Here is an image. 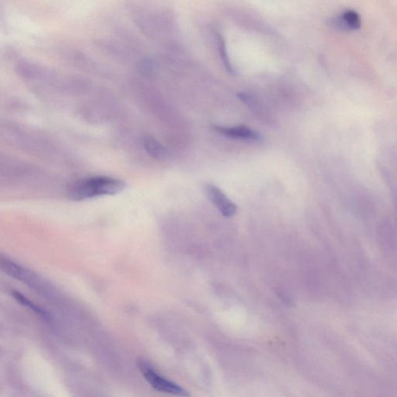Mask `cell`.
<instances>
[{
    "mask_svg": "<svg viewBox=\"0 0 397 397\" xmlns=\"http://www.w3.org/2000/svg\"><path fill=\"white\" fill-rule=\"evenodd\" d=\"M214 130L222 135L231 138L242 139V140L259 142L262 139L259 132L246 127V126H236V127L215 126Z\"/></svg>",
    "mask_w": 397,
    "mask_h": 397,
    "instance_id": "277c9868",
    "label": "cell"
},
{
    "mask_svg": "<svg viewBox=\"0 0 397 397\" xmlns=\"http://www.w3.org/2000/svg\"><path fill=\"white\" fill-rule=\"evenodd\" d=\"M217 42L218 49H219L220 56L222 59V62L224 64L225 68H226L230 74H235V69L230 61V58L228 55L226 44H225L224 39L220 35H217Z\"/></svg>",
    "mask_w": 397,
    "mask_h": 397,
    "instance_id": "ba28073f",
    "label": "cell"
},
{
    "mask_svg": "<svg viewBox=\"0 0 397 397\" xmlns=\"http://www.w3.org/2000/svg\"><path fill=\"white\" fill-rule=\"evenodd\" d=\"M333 24L341 28L357 29L361 26V17L355 10H346L333 19Z\"/></svg>",
    "mask_w": 397,
    "mask_h": 397,
    "instance_id": "8992f818",
    "label": "cell"
},
{
    "mask_svg": "<svg viewBox=\"0 0 397 397\" xmlns=\"http://www.w3.org/2000/svg\"><path fill=\"white\" fill-rule=\"evenodd\" d=\"M12 295L15 299L19 302L23 304L24 306L30 308L31 310L34 311L36 314L40 316H42L44 319H49V315L47 313L45 312L41 308H39L35 305V303H33L31 301L28 299L26 296L23 294H19V292H16V291H12Z\"/></svg>",
    "mask_w": 397,
    "mask_h": 397,
    "instance_id": "52a82bcc",
    "label": "cell"
},
{
    "mask_svg": "<svg viewBox=\"0 0 397 397\" xmlns=\"http://www.w3.org/2000/svg\"><path fill=\"white\" fill-rule=\"evenodd\" d=\"M139 368L145 380L158 391L183 397L189 396L186 389L158 374L148 363L141 361L139 362Z\"/></svg>",
    "mask_w": 397,
    "mask_h": 397,
    "instance_id": "7a4b0ae2",
    "label": "cell"
},
{
    "mask_svg": "<svg viewBox=\"0 0 397 397\" xmlns=\"http://www.w3.org/2000/svg\"><path fill=\"white\" fill-rule=\"evenodd\" d=\"M205 191H206L209 200L223 216L231 217L236 214L237 210L236 205L225 195L221 189L214 186V185L208 184L205 187Z\"/></svg>",
    "mask_w": 397,
    "mask_h": 397,
    "instance_id": "3957f363",
    "label": "cell"
},
{
    "mask_svg": "<svg viewBox=\"0 0 397 397\" xmlns=\"http://www.w3.org/2000/svg\"><path fill=\"white\" fill-rule=\"evenodd\" d=\"M125 188V183L117 178L91 176L72 183L67 189V196L72 201H89L121 194Z\"/></svg>",
    "mask_w": 397,
    "mask_h": 397,
    "instance_id": "6da1fadb",
    "label": "cell"
},
{
    "mask_svg": "<svg viewBox=\"0 0 397 397\" xmlns=\"http://www.w3.org/2000/svg\"><path fill=\"white\" fill-rule=\"evenodd\" d=\"M143 145L145 151L148 152V154L155 158V160L161 161L167 160L170 156L169 149L153 136H144Z\"/></svg>",
    "mask_w": 397,
    "mask_h": 397,
    "instance_id": "5b68a950",
    "label": "cell"
}]
</instances>
